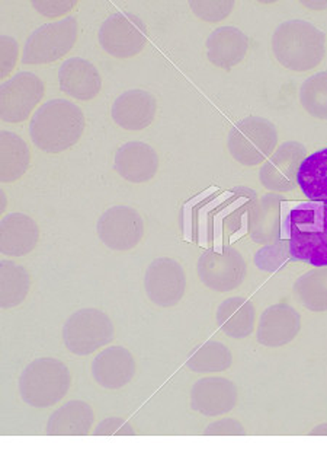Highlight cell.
<instances>
[{
  "label": "cell",
  "mask_w": 327,
  "mask_h": 462,
  "mask_svg": "<svg viewBox=\"0 0 327 462\" xmlns=\"http://www.w3.org/2000/svg\"><path fill=\"white\" fill-rule=\"evenodd\" d=\"M31 5L42 16L56 19L72 12V9L76 6V2H72V0H38V2H31Z\"/></svg>",
  "instance_id": "836d02e7"
},
{
  "label": "cell",
  "mask_w": 327,
  "mask_h": 462,
  "mask_svg": "<svg viewBox=\"0 0 327 462\" xmlns=\"http://www.w3.org/2000/svg\"><path fill=\"white\" fill-rule=\"evenodd\" d=\"M72 383L68 366L53 357L32 360L19 376L23 402L35 409H47L61 402Z\"/></svg>",
  "instance_id": "277c9868"
},
{
  "label": "cell",
  "mask_w": 327,
  "mask_h": 462,
  "mask_svg": "<svg viewBox=\"0 0 327 462\" xmlns=\"http://www.w3.org/2000/svg\"><path fill=\"white\" fill-rule=\"evenodd\" d=\"M79 25L75 16L54 21L37 28L23 50V65H49L68 56L75 47Z\"/></svg>",
  "instance_id": "8992f818"
},
{
  "label": "cell",
  "mask_w": 327,
  "mask_h": 462,
  "mask_svg": "<svg viewBox=\"0 0 327 462\" xmlns=\"http://www.w3.org/2000/svg\"><path fill=\"white\" fill-rule=\"evenodd\" d=\"M297 186L310 201H327V148L314 152L301 163Z\"/></svg>",
  "instance_id": "484cf974"
},
{
  "label": "cell",
  "mask_w": 327,
  "mask_h": 462,
  "mask_svg": "<svg viewBox=\"0 0 327 462\" xmlns=\"http://www.w3.org/2000/svg\"><path fill=\"white\" fill-rule=\"evenodd\" d=\"M304 6H314V8H320V6H327V2H323V4H303Z\"/></svg>",
  "instance_id": "74e56055"
},
{
  "label": "cell",
  "mask_w": 327,
  "mask_h": 462,
  "mask_svg": "<svg viewBox=\"0 0 327 462\" xmlns=\"http://www.w3.org/2000/svg\"><path fill=\"white\" fill-rule=\"evenodd\" d=\"M305 148L298 142L282 143L259 171L260 184L275 193H290L297 186L301 163L304 162Z\"/></svg>",
  "instance_id": "4fadbf2b"
},
{
  "label": "cell",
  "mask_w": 327,
  "mask_h": 462,
  "mask_svg": "<svg viewBox=\"0 0 327 462\" xmlns=\"http://www.w3.org/2000/svg\"><path fill=\"white\" fill-rule=\"evenodd\" d=\"M19 59V46L15 38H0V79L5 80L15 69Z\"/></svg>",
  "instance_id": "d6a6232c"
},
{
  "label": "cell",
  "mask_w": 327,
  "mask_h": 462,
  "mask_svg": "<svg viewBox=\"0 0 327 462\" xmlns=\"http://www.w3.org/2000/svg\"><path fill=\"white\" fill-rule=\"evenodd\" d=\"M40 241L35 220L23 213H11L0 224V251L5 255L23 257L30 254Z\"/></svg>",
  "instance_id": "44dd1931"
},
{
  "label": "cell",
  "mask_w": 327,
  "mask_h": 462,
  "mask_svg": "<svg viewBox=\"0 0 327 462\" xmlns=\"http://www.w3.org/2000/svg\"><path fill=\"white\" fill-rule=\"evenodd\" d=\"M144 289L149 300L158 307H177L186 291L182 265L173 258H158L147 267Z\"/></svg>",
  "instance_id": "7c38bea8"
},
{
  "label": "cell",
  "mask_w": 327,
  "mask_h": 462,
  "mask_svg": "<svg viewBox=\"0 0 327 462\" xmlns=\"http://www.w3.org/2000/svg\"><path fill=\"white\" fill-rule=\"evenodd\" d=\"M114 168L127 181L141 184L155 179L159 170V156L150 144L130 142L115 152Z\"/></svg>",
  "instance_id": "ac0fdd59"
},
{
  "label": "cell",
  "mask_w": 327,
  "mask_h": 462,
  "mask_svg": "<svg viewBox=\"0 0 327 462\" xmlns=\"http://www.w3.org/2000/svg\"><path fill=\"white\" fill-rule=\"evenodd\" d=\"M95 413L85 402H68L54 411L46 426L47 435L86 436L94 426Z\"/></svg>",
  "instance_id": "603a6c76"
},
{
  "label": "cell",
  "mask_w": 327,
  "mask_h": 462,
  "mask_svg": "<svg viewBox=\"0 0 327 462\" xmlns=\"http://www.w3.org/2000/svg\"><path fill=\"white\" fill-rule=\"evenodd\" d=\"M149 40L146 23L132 14H114L99 30L102 50L118 59H130L143 51Z\"/></svg>",
  "instance_id": "9c48e42d"
},
{
  "label": "cell",
  "mask_w": 327,
  "mask_h": 462,
  "mask_svg": "<svg viewBox=\"0 0 327 462\" xmlns=\"http://www.w3.org/2000/svg\"><path fill=\"white\" fill-rule=\"evenodd\" d=\"M98 236L102 243L111 250H132L143 239V217L136 208H127V206L108 208L99 217Z\"/></svg>",
  "instance_id": "8fae6325"
},
{
  "label": "cell",
  "mask_w": 327,
  "mask_h": 462,
  "mask_svg": "<svg viewBox=\"0 0 327 462\" xmlns=\"http://www.w3.org/2000/svg\"><path fill=\"white\" fill-rule=\"evenodd\" d=\"M215 317L223 333L230 338L241 340L249 337L255 330V307L241 296H233L220 303Z\"/></svg>",
  "instance_id": "cb8c5ba5"
},
{
  "label": "cell",
  "mask_w": 327,
  "mask_h": 462,
  "mask_svg": "<svg viewBox=\"0 0 327 462\" xmlns=\"http://www.w3.org/2000/svg\"><path fill=\"white\" fill-rule=\"evenodd\" d=\"M114 338L113 321L105 312L85 308L72 314L63 327L64 345L77 356H87Z\"/></svg>",
  "instance_id": "52a82bcc"
},
{
  "label": "cell",
  "mask_w": 327,
  "mask_h": 462,
  "mask_svg": "<svg viewBox=\"0 0 327 462\" xmlns=\"http://www.w3.org/2000/svg\"><path fill=\"white\" fill-rule=\"evenodd\" d=\"M309 435H327V425H320L313 429Z\"/></svg>",
  "instance_id": "8d00e7d4"
},
{
  "label": "cell",
  "mask_w": 327,
  "mask_h": 462,
  "mask_svg": "<svg viewBox=\"0 0 327 462\" xmlns=\"http://www.w3.org/2000/svg\"><path fill=\"white\" fill-rule=\"evenodd\" d=\"M59 85L68 97L79 101H91L101 92V73L91 61L72 57L64 61L59 70Z\"/></svg>",
  "instance_id": "d6986e66"
},
{
  "label": "cell",
  "mask_w": 327,
  "mask_h": 462,
  "mask_svg": "<svg viewBox=\"0 0 327 462\" xmlns=\"http://www.w3.org/2000/svg\"><path fill=\"white\" fill-rule=\"evenodd\" d=\"M300 328L301 317L297 310L288 303H277L260 315L256 340L265 347L277 349L297 337Z\"/></svg>",
  "instance_id": "5bb4252c"
},
{
  "label": "cell",
  "mask_w": 327,
  "mask_h": 462,
  "mask_svg": "<svg viewBox=\"0 0 327 462\" xmlns=\"http://www.w3.org/2000/svg\"><path fill=\"white\" fill-rule=\"evenodd\" d=\"M85 125L86 118L79 106L68 99H51L31 118V141L46 153H61L80 141Z\"/></svg>",
  "instance_id": "7a4b0ae2"
},
{
  "label": "cell",
  "mask_w": 327,
  "mask_h": 462,
  "mask_svg": "<svg viewBox=\"0 0 327 462\" xmlns=\"http://www.w3.org/2000/svg\"><path fill=\"white\" fill-rule=\"evenodd\" d=\"M281 203L279 194H265L250 212L249 232L256 244L281 241Z\"/></svg>",
  "instance_id": "7402d4cb"
},
{
  "label": "cell",
  "mask_w": 327,
  "mask_h": 462,
  "mask_svg": "<svg viewBox=\"0 0 327 462\" xmlns=\"http://www.w3.org/2000/svg\"><path fill=\"white\" fill-rule=\"evenodd\" d=\"M136 359L130 350L113 346L102 350L92 364V376L106 390H120L136 375Z\"/></svg>",
  "instance_id": "e0dca14e"
},
{
  "label": "cell",
  "mask_w": 327,
  "mask_h": 462,
  "mask_svg": "<svg viewBox=\"0 0 327 462\" xmlns=\"http://www.w3.org/2000/svg\"><path fill=\"white\" fill-rule=\"evenodd\" d=\"M95 436H134L136 430L128 425L124 419L109 417L102 420L94 430Z\"/></svg>",
  "instance_id": "e575fe53"
},
{
  "label": "cell",
  "mask_w": 327,
  "mask_h": 462,
  "mask_svg": "<svg viewBox=\"0 0 327 462\" xmlns=\"http://www.w3.org/2000/svg\"><path fill=\"white\" fill-rule=\"evenodd\" d=\"M31 276L25 267L9 260L0 262V305L4 310L18 307L27 300Z\"/></svg>",
  "instance_id": "4316f807"
},
{
  "label": "cell",
  "mask_w": 327,
  "mask_h": 462,
  "mask_svg": "<svg viewBox=\"0 0 327 462\" xmlns=\"http://www.w3.org/2000/svg\"><path fill=\"white\" fill-rule=\"evenodd\" d=\"M31 152L23 137L16 133H0V180L18 181L30 168Z\"/></svg>",
  "instance_id": "d4e9b609"
},
{
  "label": "cell",
  "mask_w": 327,
  "mask_h": 462,
  "mask_svg": "<svg viewBox=\"0 0 327 462\" xmlns=\"http://www.w3.org/2000/svg\"><path fill=\"white\" fill-rule=\"evenodd\" d=\"M271 47L282 68L295 73L310 72L326 56V37L309 21L291 19L275 30Z\"/></svg>",
  "instance_id": "3957f363"
},
{
  "label": "cell",
  "mask_w": 327,
  "mask_h": 462,
  "mask_svg": "<svg viewBox=\"0 0 327 462\" xmlns=\"http://www.w3.org/2000/svg\"><path fill=\"white\" fill-rule=\"evenodd\" d=\"M281 239H290L294 260L327 267V201L282 200Z\"/></svg>",
  "instance_id": "6da1fadb"
},
{
  "label": "cell",
  "mask_w": 327,
  "mask_h": 462,
  "mask_svg": "<svg viewBox=\"0 0 327 462\" xmlns=\"http://www.w3.org/2000/svg\"><path fill=\"white\" fill-rule=\"evenodd\" d=\"M158 111L155 95L143 89H132L120 95L113 104L111 116L115 125L130 132H140L153 123Z\"/></svg>",
  "instance_id": "2e32d148"
},
{
  "label": "cell",
  "mask_w": 327,
  "mask_h": 462,
  "mask_svg": "<svg viewBox=\"0 0 327 462\" xmlns=\"http://www.w3.org/2000/svg\"><path fill=\"white\" fill-rule=\"evenodd\" d=\"M248 35L236 27H220L208 37L207 57L211 65L230 70L245 60L249 53Z\"/></svg>",
  "instance_id": "ffe728a7"
},
{
  "label": "cell",
  "mask_w": 327,
  "mask_h": 462,
  "mask_svg": "<svg viewBox=\"0 0 327 462\" xmlns=\"http://www.w3.org/2000/svg\"><path fill=\"white\" fill-rule=\"evenodd\" d=\"M300 103L312 117L327 120V72L312 75L303 82Z\"/></svg>",
  "instance_id": "f546056e"
},
{
  "label": "cell",
  "mask_w": 327,
  "mask_h": 462,
  "mask_svg": "<svg viewBox=\"0 0 327 462\" xmlns=\"http://www.w3.org/2000/svg\"><path fill=\"white\" fill-rule=\"evenodd\" d=\"M294 291L303 307L312 312L327 311V267L310 270L298 277Z\"/></svg>",
  "instance_id": "83f0119b"
},
{
  "label": "cell",
  "mask_w": 327,
  "mask_h": 462,
  "mask_svg": "<svg viewBox=\"0 0 327 462\" xmlns=\"http://www.w3.org/2000/svg\"><path fill=\"white\" fill-rule=\"evenodd\" d=\"M290 260H294L290 243H286L284 239H281V243L278 244H269L262 250L258 251L255 255L256 265L264 272H277Z\"/></svg>",
  "instance_id": "4dcf8cb0"
},
{
  "label": "cell",
  "mask_w": 327,
  "mask_h": 462,
  "mask_svg": "<svg viewBox=\"0 0 327 462\" xmlns=\"http://www.w3.org/2000/svg\"><path fill=\"white\" fill-rule=\"evenodd\" d=\"M278 144V132L267 118L250 116L230 130V155L243 167H258L274 153Z\"/></svg>",
  "instance_id": "5b68a950"
},
{
  "label": "cell",
  "mask_w": 327,
  "mask_h": 462,
  "mask_svg": "<svg viewBox=\"0 0 327 462\" xmlns=\"http://www.w3.org/2000/svg\"><path fill=\"white\" fill-rule=\"evenodd\" d=\"M196 273L211 291L230 292L245 281L248 264L236 248L224 246L222 251H205L198 258Z\"/></svg>",
  "instance_id": "ba28073f"
},
{
  "label": "cell",
  "mask_w": 327,
  "mask_h": 462,
  "mask_svg": "<svg viewBox=\"0 0 327 462\" xmlns=\"http://www.w3.org/2000/svg\"><path fill=\"white\" fill-rule=\"evenodd\" d=\"M192 12L196 18L203 19L205 23H220L232 14L234 9V2L232 0H194L189 4Z\"/></svg>",
  "instance_id": "1f68e13d"
},
{
  "label": "cell",
  "mask_w": 327,
  "mask_h": 462,
  "mask_svg": "<svg viewBox=\"0 0 327 462\" xmlns=\"http://www.w3.org/2000/svg\"><path fill=\"white\" fill-rule=\"evenodd\" d=\"M237 404V388L232 381L222 376L196 381L191 391V407L196 413L207 417L223 416Z\"/></svg>",
  "instance_id": "9a60e30c"
},
{
  "label": "cell",
  "mask_w": 327,
  "mask_h": 462,
  "mask_svg": "<svg viewBox=\"0 0 327 462\" xmlns=\"http://www.w3.org/2000/svg\"><path fill=\"white\" fill-rule=\"evenodd\" d=\"M46 85L37 75L21 72L0 88V117L5 123H23L41 103Z\"/></svg>",
  "instance_id": "30bf717a"
},
{
  "label": "cell",
  "mask_w": 327,
  "mask_h": 462,
  "mask_svg": "<svg viewBox=\"0 0 327 462\" xmlns=\"http://www.w3.org/2000/svg\"><path fill=\"white\" fill-rule=\"evenodd\" d=\"M233 364L232 352L220 341H207L189 356L186 366L195 374H211L229 369Z\"/></svg>",
  "instance_id": "f1b7e54d"
},
{
  "label": "cell",
  "mask_w": 327,
  "mask_h": 462,
  "mask_svg": "<svg viewBox=\"0 0 327 462\" xmlns=\"http://www.w3.org/2000/svg\"><path fill=\"white\" fill-rule=\"evenodd\" d=\"M204 435H246V429L236 419H222V420H217L208 425L205 430H204Z\"/></svg>",
  "instance_id": "d590c367"
}]
</instances>
